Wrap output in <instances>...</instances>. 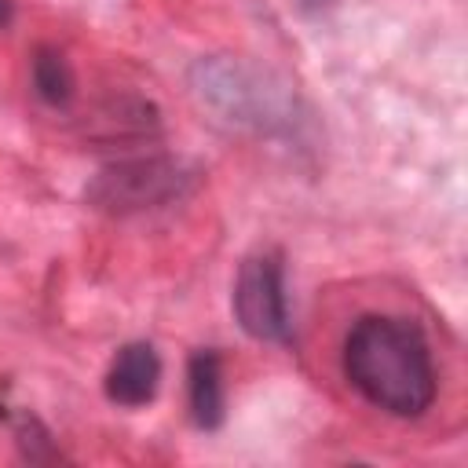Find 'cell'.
I'll return each mask as SVG.
<instances>
[{
    "instance_id": "8",
    "label": "cell",
    "mask_w": 468,
    "mask_h": 468,
    "mask_svg": "<svg viewBox=\"0 0 468 468\" xmlns=\"http://www.w3.org/2000/svg\"><path fill=\"white\" fill-rule=\"evenodd\" d=\"M300 11H307V15H318V11H329L336 0H292Z\"/></svg>"
},
{
    "instance_id": "6",
    "label": "cell",
    "mask_w": 468,
    "mask_h": 468,
    "mask_svg": "<svg viewBox=\"0 0 468 468\" xmlns=\"http://www.w3.org/2000/svg\"><path fill=\"white\" fill-rule=\"evenodd\" d=\"M186 395H190V417L197 428L212 431L223 424V366L212 347H201L186 362Z\"/></svg>"
},
{
    "instance_id": "7",
    "label": "cell",
    "mask_w": 468,
    "mask_h": 468,
    "mask_svg": "<svg viewBox=\"0 0 468 468\" xmlns=\"http://www.w3.org/2000/svg\"><path fill=\"white\" fill-rule=\"evenodd\" d=\"M29 77H33V91L48 106H66L73 99V91H77L73 66L58 48H37L33 62H29Z\"/></svg>"
},
{
    "instance_id": "9",
    "label": "cell",
    "mask_w": 468,
    "mask_h": 468,
    "mask_svg": "<svg viewBox=\"0 0 468 468\" xmlns=\"http://www.w3.org/2000/svg\"><path fill=\"white\" fill-rule=\"evenodd\" d=\"M15 18V0H0V29H7Z\"/></svg>"
},
{
    "instance_id": "4",
    "label": "cell",
    "mask_w": 468,
    "mask_h": 468,
    "mask_svg": "<svg viewBox=\"0 0 468 468\" xmlns=\"http://www.w3.org/2000/svg\"><path fill=\"white\" fill-rule=\"evenodd\" d=\"M230 307L238 325L263 344L289 340V300H285V267L274 249H260L241 260Z\"/></svg>"
},
{
    "instance_id": "2",
    "label": "cell",
    "mask_w": 468,
    "mask_h": 468,
    "mask_svg": "<svg viewBox=\"0 0 468 468\" xmlns=\"http://www.w3.org/2000/svg\"><path fill=\"white\" fill-rule=\"evenodd\" d=\"M190 88L208 113L252 135L296 139L307 121L296 91L278 73L234 55H201L190 66Z\"/></svg>"
},
{
    "instance_id": "3",
    "label": "cell",
    "mask_w": 468,
    "mask_h": 468,
    "mask_svg": "<svg viewBox=\"0 0 468 468\" xmlns=\"http://www.w3.org/2000/svg\"><path fill=\"white\" fill-rule=\"evenodd\" d=\"M190 183H194V168L186 161L168 154H150V157H124L99 168L84 197L99 212L135 216L183 197Z\"/></svg>"
},
{
    "instance_id": "1",
    "label": "cell",
    "mask_w": 468,
    "mask_h": 468,
    "mask_svg": "<svg viewBox=\"0 0 468 468\" xmlns=\"http://www.w3.org/2000/svg\"><path fill=\"white\" fill-rule=\"evenodd\" d=\"M344 377L377 410L420 417L435 399V366L424 333L410 318L362 314L344 340Z\"/></svg>"
},
{
    "instance_id": "5",
    "label": "cell",
    "mask_w": 468,
    "mask_h": 468,
    "mask_svg": "<svg viewBox=\"0 0 468 468\" xmlns=\"http://www.w3.org/2000/svg\"><path fill=\"white\" fill-rule=\"evenodd\" d=\"M106 399L124 406V410H135V406H146L154 402L157 388H161V358L154 351V344L146 340H132L124 344L110 369H106Z\"/></svg>"
}]
</instances>
